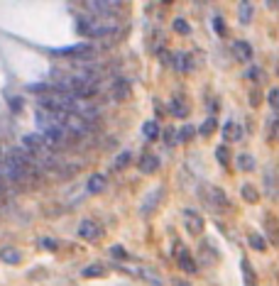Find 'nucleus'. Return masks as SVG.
<instances>
[{
    "instance_id": "nucleus-1",
    "label": "nucleus",
    "mask_w": 279,
    "mask_h": 286,
    "mask_svg": "<svg viewBox=\"0 0 279 286\" xmlns=\"http://www.w3.org/2000/svg\"><path fill=\"white\" fill-rule=\"evenodd\" d=\"M79 29H81V34H88V37H106V34L115 32L118 25L113 20H103V17H98V20L84 17V20H79Z\"/></svg>"
},
{
    "instance_id": "nucleus-2",
    "label": "nucleus",
    "mask_w": 279,
    "mask_h": 286,
    "mask_svg": "<svg viewBox=\"0 0 279 286\" xmlns=\"http://www.w3.org/2000/svg\"><path fill=\"white\" fill-rule=\"evenodd\" d=\"M88 8H91L98 17H113L115 10L120 8V0H88Z\"/></svg>"
},
{
    "instance_id": "nucleus-3",
    "label": "nucleus",
    "mask_w": 279,
    "mask_h": 286,
    "mask_svg": "<svg viewBox=\"0 0 279 286\" xmlns=\"http://www.w3.org/2000/svg\"><path fill=\"white\" fill-rule=\"evenodd\" d=\"M100 232H103V228L96 220H81V225H79V235L84 240H96V237H100Z\"/></svg>"
},
{
    "instance_id": "nucleus-4",
    "label": "nucleus",
    "mask_w": 279,
    "mask_h": 286,
    "mask_svg": "<svg viewBox=\"0 0 279 286\" xmlns=\"http://www.w3.org/2000/svg\"><path fill=\"white\" fill-rule=\"evenodd\" d=\"M59 54H69V56H76V59H93L96 56V47L93 44H79V47H69Z\"/></svg>"
},
{
    "instance_id": "nucleus-5",
    "label": "nucleus",
    "mask_w": 279,
    "mask_h": 286,
    "mask_svg": "<svg viewBox=\"0 0 279 286\" xmlns=\"http://www.w3.org/2000/svg\"><path fill=\"white\" fill-rule=\"evenodd\" d=\"M184 223H186L189 232H194V235H198V232L203 230V218H201L196 210H191V208L184 210Z\"/></svg>"
},
{
    "instance_id": "nucleus-6",
    "label": "nucleus",
    "mask_w": 279,
    "mask_h": 286,
    "mask_svg": "<svg viewBox=\"0 0 279 286\" xmlns=\"http://www.w3.org/2000/svg\"><path fill=\"white\" fill-rule=\"evenodd\" d=\"M159 198H162V189H154L150 191L147 196H145V201H142V205H140V210L145 213V216H150L154 208H157V203H159Z\"/></svg>"
},
{
    "instance_id": "nucleus-7",
    "label": "nucleus",
    "mask_w": 279,
    "mask_h": 286,
    "mask_svg": "<svg viewBox=\"0 0 279 286\" xmlns=\"http://www.w3.org/2000/svg\"><path fill=\"white\" fill-rule=\"evenodd\" d=\"M22 145H25L29 152H44V150H47V142H44V137L37 135V132H32V135L22 137Z\"/></svg>"
},
{
    "instance_id": "nucleus-8",
    "label": "nucleus",
    "mask_w": 279,
    "mask_h": 286,
    "mask_svg": "<svg viewBox=\"0 0 279 286\" xmlns=\"http://www.w3.org/2000/svg\"><path fill=\"white\" fill-rule=\"evenodd\" d=\"M252 15H255V8H252L250 0H240V3H237V20H240L242 25H250Z\"/></svg>"
},
{
    "instance_id": "nucleus-9",
    "label": "nucleus",
    "mask_w": 279,
    "mask_h": 286,
    "mask_svg": "<svg viewBox=\"0 0 279 286\" xmlns=\"http://www.w3.org/2000/svg\"><path fill=\"white\" fill-rule=\"evenodd\" d=\"M177 262H179V267H182L184 272H189V274L196 272L194 259H191V255H189V252H186L184 247H177Z\"/></svg>"
},
{
    "instance_id": "nucleus-10",
    "label": "nucleus",
    "mask_w": 279,
    "mask_h": 286,
    "mask_svg": "<svg viewBox=\"0 0 279 286\" xmlns=\"http://www.w3.org/2000/svg\"><path fill=\"white\" fill-rule=\"evenodd\" d=\"M159 169V159L152 157V154H145V157H140V171H145V174H154Z\"/></svg>"
},
{
    "instance_id": "nucleus-11",
    "label": "nucleus",
    "mask_w": 279,
    "mask_h": 286,
    "mask_svg": "<svg viewBox=\"0 0 279 286\" xmlns=\"http://www.w3.org/2000/svg\"><path fill=\"white\" fill-rule=\"evenodd\" d=\"M0 259H3L5 264H20V262H22V255H20V249H15V247H3V249H0Z\"/></svg>"
},
{
    "instance_id": "nucleus-12",
    "label": "nucleus",
    "mask_w": 279,
    "mask_h": 286,
    "mask_svg": "<svg viewBox=\"0 0 279 286\" xmlns=\"http://www.w3.org/2000/svg\"><path fill=\"white\" fill-rule=\"evenodd\" d=\"M86 189H88V193H100V191L106 189V176L103 174H93V176L88 178Z\"/></svg>"
},
{
    "instance_id": "nucleus-13",
    "label": "nucleus",
    "mask_w": 279,
    "mask_h": 286,
    "mask_svg": "<svg viewBox=\"0 0 279 286\" xmlns=\"http://www.w3.org/2000/svg\"><path fill=\"white\" fill-rule=\"evenodd\" d=\"M191 66H194V64H191V59H189L186 52H177V54H174V68H177V71H191Z\"/></svg>"
},
{
    "instance_id": "nucleus-14",
    "label": "nucleus",
    "mask_w": 279,
    "mask_h": 286,
    "mask_svg": "<svg viewBox=\"0 0 279 286\" xmlns=\"http://www.w3.org/2000/svg\"><path fill=\"white\" fill-rule=\"evenodd\" d=\"M233 49H235V56H237V59H242V61L252 59V47L248 44V42H235V44H233Z\"/></svg>"
},
{
    "instance_id": "nucleus-15",
    "label": "nucleus",
    "mask_w": 279,
    "mask_h": 286,
    "mask_svg": "<svg viewBox=\"0 0 279 286\" xmlns=\"http://www.w3.org/2000/svg\"><path fill=\"white\" fill-rule=\"evenodd\" d=\"M84 279H93V276H103L106 274V267L103 264H91V267H84Z\"/></svg>"
},
{
    "instance_id": "nucleus-16",
    "label": "nucleus",
    "mask_w": 279,
    "mask_h": 286,
    "mask_svg": "<svg viewBox=\"0 0 279 286\" xmlns=\"http://www.w3.org/2000/svg\"><path fill=\"white\" fill-rule=\"evenodd\" d=\"M235 164H237V169H242V171H252L255 169V159H252L250 154H240L235 159Z\"/></svg>"
},
{
    "instance_id": "nucleus-17",
    "label": "nucleus",
    "mask_w": 279,
    "mask_h": 286,
    "mask_svg": "<svg viewBox=\"0 0 279 286\" xmlns=\"http://www.w3.org/2000/svg\"><path fill=\"white\" fill-rule=\"evenodd\" d=\"M223 137H225V139H240V137H242V132H240V127H237L235 123H225Z\"/></svg>"
},
{
    "instance_id": "nucleus-18",
    "label": "nucleus",
    "mask_w": 279,
    "mask_h": 286,
    "mask_svg": "<svg viewBox=\"0 0 279 286\" xmlns=\"http://www.w3.org/2000/svg\"><path fill=\"white\" fill-rule=\"evenodd\" d=\"M142 135L147 137V139H157V135H159V127H157V123L150 120V123L142 125Z\"/></svg>"
},
{
    "instance_id": "nucleus-19",
    "label": "nucleus",
    "mask_w": 279,
    "mask_h": 286,
    "mask_svg": "<svg viewBox=\"0 0 279 286\" xmlns=\"http://www.w3.org/2000/svg\"><path fill=\"white\" fill-rule=\"evenodd\" d=\"M127 93H130V86H127L125 81H115V86H113V95L120 100V98H127Z\"/></svg>"
},
{
    "instance_id": "nucleus-20",
    "label": "nucleus",
    "mask_w": 279,
    "mask_h": 286,
    "mask_svg": "<svg viewBox=\"0 0 279 286\" xmlns=\"http://www.w3.org/2000/svg\"><path fill=\"white\" fill-rule=\"evenodd\" d=\"M250 247H252V249H260V252L267 249L265 237H262V235H257V232H252V235H250Z\"/></svg>"
},
{
    "instance_id": "nucleus-21",
    "label": "nucleus",
    "mask_w": 279,
    "mask_h": 286,
    "mask_svg": "<svg viewBox=\"0 0 279 286\" xmlns=\"http://www.w3.org/2000/svg\"><path fill=\"white\" fill-rule=\"evenodd\" d=\"M186 113H189V110H186V105H184L179 98H174V100H171V115H177V118H184Z\"/></svg>"
},
{
    "instance_id": "nucleus-22",
    "label": "nucleus",
    "mask_w": 279,
    "mask_h": 286,
    "mask_svg": "<svg viewBox=\"0 0 279 286\" xmlns=\"http://www.w3.org/2000/svg\"><path fill=\"white\" fill-rule=\"evenodd\" d=\"M174 32H179V34H189L191 27H189V22H186V20L177 17V20H174Z\"/></svg>"
},
{
    "instance_id": "nucleus-23",
    "label": "nucleus",
    "mask_w": 279,
    "mask_h": 286,
    "mask_svg": "<svg viewBox=\"0 0 279 286\" xmlns=\"http://www.w3.org/2000/svg\"><path fill=\"white\" fill-rule=\"evenodd\" d=\"M242 196H245V198H248V201H250V203H255V201H257V198H260V193H257V191L252 189L250 184H245V186H242Z\"/></svg>"
},
{
    "instance_id": "nucleus-24",
    "label": "nucleus",
    "mask_w": 279,
    "mask_h": 286,
    "mask_svg": "<svg viewBox=\"0 0 279 286\" xmlns=\"http://www.w3.org/2000/svg\"><path fill=\"white\" fill-rule=\"evenodd\" d=\"M242 272H245V286H255V274H252L248 262H242Z\"/></svg>"
},
{
    "instance_id": "nucleus-25",
    "label": "nucleus",
    "mask_w": 279,
    "mask_h": 286,
    "mask_svg": "<svg viewBox=\"0 0 279 286\" xmlns=\"http://www.w3.org/2000/svg\"><path fill=\"white\" fill-rule=\"evenodd\" d=\"M216 159H218L221 164H228V162H230V157H228V147H225V145H221V147L216 150Z\"/></svg>"
},
{
    "instance_id": "nucleus-26",
    "label": "nucleus",
    "mask_w": 279,
    "mask_h": 286,
    "mask_svg": "<svg viewBox=\"0 0 279 286\" xmlns=\"http://www.w3.org/2000/svg\"><path fill=\"white\" fill-rule=\"evenodd\" d=\"M130 164V152H123V154H118V159H115V169H123Z\"/></svg>"
},
{
    "instance_id": "nucleus-27",
    "label": "nucleus",
    "mask_w": 279,
    "mask_h": 286,
    "mask_svg": "<svg viewBox=\"0 0 279 286\" xmlns=\"http://www.w3.org/2000/svg\"><path fill=\"white\" fill-rule=\"evenodd\" d=\"M40 247H42V249H56V242L52 237H42V240H40Z\"/></svg>"
},
{
    "instance_id": "nucleus-28",
    "label": "nucleus",
    "mask_w": 279,
    "mask_h": 286,
    "mask_svg": "<svg viewBox=\"0 0 279 286\" xmlns=\"http://www.w3.org/2000/svg\"><path fill=\"white\" fill-rule=\"evenodd\" d=\"M111 255H113V257H118V259H125V257H127V252H125V249H123L120 245H115V247H113V249H111Z\"/></svg>"
},
{
    "instance_id": "nucleus-29",
    "label": "nucleus",
    "mask_w": 279,
    "mask_h": 286,
    "mask_svg": "<svg viewBox=\"0 0 279 286\" xmlns=\"http://www.w3.org/2000/svg\"><path fill=\"white\" fill-rule=\"evenodd\" d=\"M269 105H272V108H277V105H279V91H277V88H272V91H269Z\"/></svg>"
},
{
    "instance_id": "nucleus-30",
    "label": "nucleus",
    "mask_w": 279,
    "mask_h": 286,
    "mask_svg": "<svg viewBox=\"0 0 279 286\" xmlns=\"http://www.w3.org/2000/svg\"><path fill=\"white\" fill-rule=\"evenodd\" d=\"M213 127H216V120L211 118V120H206V123H203V127H201V132H203V135H211V132H213Z\"/></svg>"
},
{
    "instance_id": "nucleus-31",
    "label": "nucleus",
    "mask_w": 279,
    "mask_h": 286,
    "mask_svg": "<svg viewBox=\"0 0 279 286\" xmlns=\"http://www.w3.org/2000/svg\"><path fill=\"white\" fill-rule=\"evenodd\" d=\"M191 135H194V127H184V130H179V142H182V139H189Z\"/></svg>"
},
{
    "instance_id": "nucleus-32",
    "label": "nucleus",
    "mask_w": 279,
    "mask_h": 286,
    "mask_svg": "<svg viewBox=\"0 0 279 286\" xmlns=\"http://www.w3.org/2000/svg\"><path fill=\"white\" fill-rule=\"evenodd\" d=\"M260 76H262V74H260V68H248V79H252V81H257V79H260Z\"/></svg>"
},
{
    "instance_id": "nucleus-33",
    "label": "nucleus",
    "mask_w": 279,
    "mask_h": 286,
    "mask_svg": "<svg viewBox=\"0 0 279 286\" xmlns=\"http://www.w3.org/2000/svg\"><path fill=\"white\" fill-rule=\"evenodd\" d=\"M216 29H218V34H225V25L221 20H216Z\"/></svg>"
},
{
    "instance_id": "nucleus-34",
    "label": "nucleus",
    "mask_w": 279,
    "mask_h": 286,
    "mask_svg": "<svg viewBox=\"0 0 279 286\" xmlns=\"http://www.w3.org/2000/svg\"><path fill=\"white\" fill-rule=\"evenodd\" d=\"M10 105H13V110H15V113H17V110H20V108H22V103H20L17 98H15V100H13V103H10Z\"/></svg>"
},
{
    "instance_id": "nucleus-35",
    "label": "nucleus",
    "mask_w": 279,
    "mask_h": 286,
    "mask_svg": "<svg viewBox=\"0 0 279 286\" xmlns=\"http://www.w3.org/2000/svg\"><path fill=\"white\" fill-rule=\"evenodd\" d=\"M3 191H5V178L0 176V193H3Z\"/></svg>"
},
{
    "instance_id": "nucleus-36",
    "label": "nucleus",
    "mask_w": 279,
    "mask_h": 286,
    "mask_svg": "<svg viewBox=\"0 0 279 286\" xmlns=\"http://www.w3.org/2000/svg\"><path fill=\"white\" fill-rule=\"evenodd\" d=\"M179 286H189V284H179Z\"/></svg>"
},
{
    "instance_id": "nucleus-37",
    "label": "nucleus",
    "mask_w": 279,
    "mask_h": 286,
    "mask_svg": "<svg viewBox=\"0 0 279 286\" xmlns=\"http://www.w3.org/2000/svg\"><path fill=\"white\" fill-rule=\"evenodd\" d=\"M167 3H171V0H167Z\"/></svg>"
}]
</instances>
